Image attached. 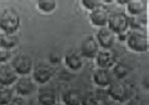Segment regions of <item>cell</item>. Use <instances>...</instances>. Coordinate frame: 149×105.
<instances>
[{"mask_svg":"<svg viewBox=\"0 0 149 105\" xmlns=\"http://www.w3.org/2000/svg\"><path fill=\"white\" fill-rule=\"evenodd\" d=\"M107 94L111 100L121 103L131 98V87L122 79H114L107 87Z\"/></svg>","mask_w":149,"mask_h":105,"instance_id":"obj_1","label":"cell"},{"mask_svg":"<svg viewBox=\"0 0 149 105\" xmlns=\"http://www.w3.org/2000/svg\"><path fill=\"white\" fill-rule=\"evenodd\" d=\"M20 15L15 9L5 8L0 13V30L2 33L15 34L20 27Z\"/></svg>","mask_w":149,"mask_h":105,"instance_id":"obj_2","label":"cell"},{"mask_svg":"<svg viewBox=\"0 0 149 105\" xmlns=\"http://www.w3.org/2000/svg\"><path fill=\"white\" fill-rule=\"evenodd\" d=\"M129 22H130V17L126 13L121 11H115L110 12L107 26L115 35L121 37V36H125L129 31Z\"/></svg>","mask_w":149,"mask_h":105,"instance_id":"obj_3","label":"cell"},{"mask_svg":"<svg viewBox=\"0 0 149 105\" xmlns=\"http://www.w3.org/2000/svg\"><path fill=\"white\" fill-rule=\"evenodd\" d=\"M124 41L131 51L135 52H145L148 50L147 35L144 31L130 30L126 33Z\"/></svg>","mask_w":149,"mask_h":105,"instance_id":"obj_4","label":"cell"},{"mask_svg":"<svg viewBox=\"0 0 149 105\" xmlns=\"http://www.w3.org/2000/svg\"><path fill=\"white\" fill-rule=\"evenodd\" d=\"M11 66L17 73L18 75L25 76L32 71L33 68V59L30 56L25 54H19L12 59Z\"/></svg>","mask_w":149,"mask_h":105,"instance_id":"obj_5","label":"cell"},{"mask_svg":"<svg viewBox=\"0 0 149 105\" xmlns=\"http://www.w3.org/2000/svg\"><path fill=\"white\" fill-rule=\"evenodd\" d=\"M53 75H54V70H53L52 66L47 63L37 64L32 70L33 80L36 83H39L42 85L50 82Z\"/></svg>","mask_w":149,"mask_h":105,"instance_id":"obj_6","label":"cell"},{"mask_svg":"<svg viewBox=\"0 0 149 105\" xmlns=\"http://www.w3.org/2000/svg\"><path fill=\"white\" fill-rule=\"evenodd\" d=\"M100 46H98L95 37L93 36H86L84 38L80 46V55L81 58H86L88 59H95L97 52H100Z\"/></svg>","mask_w":149,"mask_h":105,"instance_id":"obj_7","label":"cell"},{"mask_svg":"<svg viewBox=\"0 0 149 105\" xmlns=\"http://www.w3.org/2000/svg\"><path fill=\"white\" fill-rule=\"evenodd\" d=\"M110 15V11L107 7L104 6V4H102L97 8L93 9V11L90 12V20L91 23L93 26L97 27H105L109 22V18Z\"/></svg>","mask_w":149,"mask_h":105,"instance_id":"obj_8","label":"cell"},{"mask_svg":"<svg viewBox=\"0 0 149 105\" xmlns=\"http://www.w3.org/2000/svg\"><path fill=\"white\" fill-rule=\"evenodd\" d=\"M115 35L107 26L100 28L95 35L98 46L102 49H111L115 43Z\"/></svg>","mask_w":149,"mask_h":105,"instance_id":"obj_9","label":"cell"},{"mask_svg":"<svg viewBox=\"0 0 149 105\" xmlns=\"http://www.w3.org/2000/svg\"><path fill=\"white\" fill-rule=\"evenodd\" d=\"M115 79L110 68H97L93 71V80L95 85L100 88H105Z\"/></svg>","mask_w":149,"mask_h":105,"instance_id":"obj_10","label":"cell"},{"mask_svg":"<svg viewBox=\"0 0 149 105\" xmlns=\"http://www.w3.org/2000/svg\"><path fill=\"white\" fill-rule=\"evenodd\" d=\"M95 63L97 68H111L116 63V56L111 49L100 50L95 57Z\"/></svg>","mask_w":149,"mask_h":105,"instance_id":"obj_11","label":"cell"},{"mask_svg":"<svg viewBox=\"0 0 149 105\" xmlns=\"http://www.w3.org/2000/svg\"><path fill=\"white\" fill-rule=\"evenodd\" d=\"M18 79V75L11 64H0V85L10 86Z\"/></svg>","mask_w":149,"mask_h":105,"instance_id":"obj_12","label":"cell"},{"mask_svg":"<svg viewBox=\"0 0 149 105\" xmlns=\"http://www.w3.org/2000/svg\"><path fill=\"white\" fill-rule=\"evenodd\" d=\"M15 90L19 96H29L35 91V82L27 76H21L16 80Z\"/></svg>","mask_w":149,"mask_h":105,"instance_id":"obj_13","label":"cell"},{"mask_svg":"<svg viewBox=\"0 0 149 105\" xmlns=\"http://www.w3.org/2000/svg\"><path fill=\"white\" fill-rule=\"evenodd\" d=\"M37 100L41 105H56L57 94L51 87H42L38 91Z\"/></svg>","mask_w":149,"mask_h":105,"instance_id":"obj_14","label":"cell"},{"mask_svg":"<svg viewBox=\"0 0 149 105\" xmlns=\"http://www.w3.org/2000/svg\"><path fill=\"white\" fill-rule=\"evenodd\" d=\"M84 94L79 89H68L62 95L64 105H81Z\"/></svg>","mask_w":149,"mask_h":105,"instance_id":"obj_15","label":"cell"},{"mask_svg":"<svg viewBox=\"0 0 149 105\" xmlns=\"http://www.w3.org/2000/svg\"><path fill=\"white\" fill-rule=\"evenodd\" d=\"M65 64L71 70H79L83 68V58L78 52H67L65 56Z\"/></svg>","mask_w":149,"mask_h":105,"instance_id":"obj_16","label":"cell"},{"mask_svg":"<svg viewBox=\"0 0 149 105\" xmlns=\"http://www.w3.org/2000/svg\"><path fill=\"white\" fill-rule=\"evenodd\" d=\"M127 12L132 16H139L145 14L147 9V3L143 0H129L126 4Z\"/></svg>","mask_w":149,"mask_h":105,"instance_id":"obj_17","label":"cell"},{"mask_svg":"<svg viewBox=\"0 0 149 105\" xmlns=\"http://www.w3.org/2000/svg\"><path fill=\"white\" fill-rule=\"evenodd\" d=\"M19 44V37L15 34L2 33L0 34V47L11 50Z\"/></svg>","mask_w":149,"mask_h":105,"instance_id":"obj_18","label":"cell"},{"mask_svg":"<svg viewBox=\"0 0 149 105\" xmlns=\"http://www.w3.org/2000/svg\"><path fill=\"white\" fill-rule=\"evenodd\" d=\"M110 70H111L112 75H113L115 79H122V80L129 75V71H130L129 66L126 64L122 63V61H116Z\"/></svg>","mask_w":149,"mask_h":105,"instance_id":"obj_19","label":"cell"},{"mask_svg":"<svg viewBox=\"0 0 149 105\" xmlns=\"http://www.w3.org/2000/svg\"><path fill=\"white\" fill-rule=\"evenodd\" d=\"M147 24V19H146L145 14L139 16H134L130 17V22H129V28L131 30H137V31H143L144 27Z\"/></svg>","mask_w":149,"mask_h":105,"instance_id":"obj_20","label":"cell"},{"mask_svg":"<svg viewBox=\"0 0 149 105\" xmlns=\"http://www.w3.org/2000/svg\"><path fill=\"white\" fill-rule=\"evenodd\" d=\"M37 6L40 11L44 13H52L56 9L57 2L55 0H39L37 1Z\"/></svg>","mask_w":149,"mask_h":105,"instance_id":"obj_21","label":"cell"},{"mask_svg":"<svg viewBox=\"0 0 149 105\" xmlns=\"http://www.w3.org/2000/svg\"><path fill=\"white\" fill-rule=\"evenodd\" d=\"M13 98V92L9 86L0 85V105H7Z\"/></svg>","mask_w":149,"mask_h":105,"instance_id":"obj_22","label":"cell"},{"mask_svg":"<svg viewBox=\"0 0 149 105\" xmlns=\"http://www.w3.org/2000/svg\"><path fill=\"white\" fill-rule=\"evenodd\" d=\"M100 100L97 98V95L93 93L85 94L81 99V105H100Z\"/></svg>","mask_w":149,"mask_h":105,"instance_id":"obj_23","label":"cell"},{"mask_svg":"<svg viewBox=\"0 0 149 105\" xmlns=\"http://www.w3.org/2000/svg\"><path fill=\"white\" fill-rule=\"evenodd\" d=\"M81 3L86 10L90 11H93V9L97 8L98 6H100L102 4V1H98V0H81Z\"/></svg>","mask_w":149,"mask_h":105,"instance_id":"obj_24","label":"cell"},{"mask_svg":"<svg viewBox=\"0 0 149 105\" xmlns=\"http://www.w3.org/2000/svg\"><path fill=\"white\" fill-rule=\"evenodd\" d=\"M12 58L11 50L0 48V64H7Z\"/></svg>","mask_w":149,"mask_h":105,"instance_id":"obj_25","label":"cell"},{"mask_svg":"<svg viewBox=\"0 0 149 105\" xmlns=\"http://www.w3.org/2000/svg\"><path fill=\"white\" fill-rule=\"evenodd\" d=\"M7 105H26V101L22 97L17 96V97H13Z\"/></svg>","mask_w":149,"mask_h":105,"instance_id":"obj_26","label":"cell"},{"mask_svg":"<svg viewBox=\"0 0 149 105\" xmlns=\"http://www.w3.org/2000/svg\"><path fill=\"white\" fill-rule=\"evenodd\" d=\"M100 105H119V103H117V102L113 101V100L111 99H104L102 100V101H100Z\"/></svg>","mask_w":149,"mask_h":105,"instance_id":"obj_27","label":"cell"},{"mask_svg":"<svg viewBox=\"0 0 149 105\" xmlns=\"http://www.w3.org/2000/svg\"><path fill=\"white\" fill-rule=\"evenodd\" d=\"M126 105H141V102L138 99L135 98H129L127 100V104Z\"/></svg>","mask_w":149,"mask_h":105,"instance_id":"obj_28","label":"cell"},{"mask_svg":"<svg viewBox=\"0 0 149 105\" xmlns=\"http://www.w3.org/2000/svg\"><path fill=\"white\" fill-rule=\"evenodd\" d=\"M26 105H41V104L39 103V101H38L37 99H30L27 103H26Z\"/></svg>","mask_w":149,"mask_h":105,"instance_id":"obj_29","label":"cell"},{"mask_svg":"<svg viewBox=\"0 0 149 105\" xmlns=\"http://www.w3.org/2000/svg\"><path fill=\"white\" fill-rule=\"evenodd\" d=\"M128 1H129V0H118V1H117V3L120 4V5H126Z\"/></svg>","mask_w":149,"mask_h":105,"instance_id":"obj_30","label":"cell"},{"mask_svg":"<svg viewBox=\"0 0 149 105\" xmlns=\"http://www.w3.org/2000/svg\"><path fill=\"white\" fill-rule=\"evenodd\" d=\"M56 105H64V104H56Z\"/></svg>","mask_w":149,"mask_h":105,"instance_id":"obj_31","label":"cell"},{"mask_svg":"<svg viewBox=\"0 0 149 105\" xmlns=\"http://www.w3.org/2000/svg\"><path fill=\"white\" fill-rule=\"evenodd\" d=\"M0 48H1V47H0Z\"/></svg>","mask_w":149,"mask_h":105,"instance_id":"obj_32","label":"cell"}]
</instances>
